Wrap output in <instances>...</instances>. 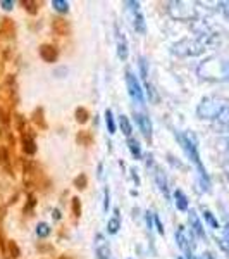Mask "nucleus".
<instances>
[{
	"label": "nucleus",
	"mask_w": 229,
	"mask_h": 259,
	"mask_svg": "<svg viewBox=\"0 0 229 259\" xmlns=\"http://www.w3.org/2000/svg\"><path fill=\"white\" fill-rule=\"evenodd\" d=\"M140 73H141V78H143V81L147 83L148 81V73H147V61H145V57H140Z\"/></svg>",
	"instance_id": "cd10ccee"
},
{
	"label": "nucleus",
	"mask_w": 229,
	"mask_h": 259,
	"mask_svg": "<svg viewBox=\"0 0 229 259\" xmlns=\"http://www.w3.org/2000/svg\"><path fill=\"white\" fill-rule=\"evenodd\" d=\"M23 6H24V9H28V12H30V14H36V6H38V4L36 2H31V0H24L23 2Z\"/></svg>",
	"instance_id": "c756f323"
},
{
	"label": "nucleus",
	"mask_w": 229,
	"mask_h": 259,
	"mask_svg": "<svg viewBox=\"0 0 229 259\" xmlns=\"http://www.w3.org/2000/svg\"><path fill=\"white\" fill-rule=\"evenodd\" d=\"M98 178H100V180L103 178V164H102V162L98 164Z\"/></svg>",
	"instance_id": "79ce46f5"
},
{
	"label": "nucleus",
	"mask_w": 229,
	"mask_h": 259,
	"mask_svg": "<svg viewBox=\"0 0 229 259\" xmlns=\"http://www.w3.org/2000/svg\"><path fill=\"white\" fill-rule=\"evenodd\" d=\"M35 204H36L35 197H33V195H30V202H28V207H24V214H30L31 209H33V206H35Z\"/></svg>",
	"instance_id": "c9c22d12"
},
{
	"label": "nucleus",
	"mask_w": 229,
	"mask_h": 259,
	"mask_svg": "<svg viewBox=\"0 0 229 259\" xmlns=\"http://www.w3.org/2000/svg\"><path fill=\"white\" fill-rule=\"evenodd\" d=\"M188 221H190L191 232H193L197 237H200V239H205V230H203V225H202V221H200L197 212L190 211L188 212Z\"/></svg>",
	"instance_id": "f8f14e48"
},
{
	"label": "nucleus",
	"mask_w": 229,
	"mask_h": 259,
	"mask_svg": "<svg viewBox=\"0 0 229 259\" xmlns=\"http://www.w3.org/2000/svg\"><path fill=\"white\" fill-rule=\"evenodd\" d=\"M145 87H147V94H148V99H150V102H157V94H155V90H153V87L150 85L148 81L145 83Z\"/></svg>",
	"instance_id": "2f4dec72"
},
{
	"label": "nucleus",
	"mask_w": 229,
	"mask_h": 259,
	"mask_svg": "<svg viewBox=\"0 0 229 259\" xmlns=\"http://www.w3.org/2000/svg\"><path fill=\"white\" fill-rule=\"evenodd\" d=\"M128 149L135 159H141V147L136 139H128Z\"/></svg>",
	"instance_id": "aec40b11"
},
{
	"label": "nucleus",
	"mask_w": 229,
	"mask_h": 259,
	"mask_svg": "<svg viewBox=\"0 0 229 259\" xmlns=\"http://www.w3.org/2000/svg\"><path fill=\"white\" fill-rule=\"evenodd\" d=\"M52 7H53V11H57L59 14H66V12H69V2H66V0H53Z\"/></svg>",
	"instance_id": "4be33fe9"
},
{
	"label": "nucleus",
	"mask_w": 229,
	"mask_h": 259,
	"mask_svg": "<svg viewBox=\"0 0 229 259\" xmlns=\"http://www.w3.org/2000/svg\"><path fill=\"white\" fill-rule=\"evenodd\" d=\"M109 206H110V192L109 189L103 190V211H109Z\"/></svg>",
	"instance_id": "473e14b6"
},
{
	"label": "nucleus",
	"mask_w": 229,
	"mask_h": 259,
	"mask_svg": "<svg viewBox=\"0 0 229 259\" xmlns=\"http://www.w3.org/2000/svg\"><path fill=\"white\" fill-rule=\"evenodd\" d=\"M52 28H53V31H55L57 35H61V36H64V35H68V33H69V24H68V21L61 19V18L53 19Z\"/></svg>",
	"instance_id": "dca6fc26"
},
{
	"label": "nucleus",
	"mask_w": 229,
	"mask_h": 259,
	"mask_svg": "<svg viewBox=\"0 0 229 259\" xmlns=\"http://www.w3.org/2000/svg\"><path fill=\"white\" fill-rule=\"evenodd\" d=\"M202 259H214V256H212L210 252H207V254H203V257Z\"/></svg>",
	"instance_id": "37998d69"
},
{
	"label": "nucleus",
	"mask_w": 229,
	"mask_h": 259,
	"mask_svg": "<svg viewBox=\"0 0 229 259\" xmlns=\"http://www.w3.org/2000/svg\"><path fill=\"white\" fill-rule=\"evenodd\" d=\"M212 126L219 133H229V106L219 112V116L212 121Z\"/></svg>",
	"instance_id": "1a4fd4ad"
},
{
	"label": "nucleus",
	"mask_w": 229,
	"mask_h": 259,
	"mask_svg": "<svg viewBox=\"0 0 229 259\" xmlns=\"http://www.w3.org/2000/svg\"><path fill=\"white\" fill-rule=\"evenodd\" d=\"M95 254H97V259H110V247L102 233L95 237Z\"/></svg>",
	"instance_id": "9b49d317"
},
{
	"label": "nucleus",
	"mask_w": 229,
	"mask_h": 259,
	"mask_svg": "<svg viewBox=\"0 0 229 259\" xmlns=\"http://www.w3.org/2000/svg\"><path fill=\"white\" fill-rule=\"evenodd\" d=\"M76 121L78 123H81V124H85L86 121H88V118H90V112L85 109V107H78L76 109Z\"/></svg>",
	"instance_id": "b1692460"
},
{
	"label": "nucleus",
	"mask_w": 229,
	"mask_h": 259,
	"mask_svg": "<svg viewBox=\"0 0 229 259\" xmlns=\"http://www.w3.org/2000/svg\"><path fill=\"white\" fill-rule=\"evenodd\" d=\"M202 212H203V218H205L207 223L210 225L212 228H219V223H217V220L214 218V214L209 211V209H205V207H202Z\"/></svg>",
	"instance_id": "393cba45"
},
{
	"label": "nucleus",
	"mask_w": 229,
	"mask_h": 259,
	"mask_svg": "<svg viewBox=\"0 0 229 259\" xmlns=\"http://www.w3.org/2000/svg\"><path fill=\"white\" fill-rule=\"evenodd\" d=\"M131 173H133V180L136 182V185H140V178H138V175H136V169L135 168L131 169Z\"/></svg>",
	"instance_id": "ea45409f"
},
{
	"label": "nucleus",
	"mask_w": 229,
	"mask_h": 259,
	"mask_svg": "<svg viewBox=\"0 0 229 259\" xmlns=\"http://www.w3.org/2000/svg\"><path fill=\"white\" fill-rule=\"evenodd\" d=\"M174 202H176L178 211H188V197L181 190L174 192Z\"/></svg>",
	"instance_id": "a211bd4d"
},
{
	"label": "nucleus",
	"mask_w": 229,
	"mask_h": 259,
	"mask_svg": "<svg viewBox=\"0 0 229 259\" xmlns=\"http://www.w3.org/2000/svg\"><path fill=\"white\" fill-rule=\"evenodd\" d=\"M220 7H222V12H224V16L229 19V2H220L219 4Z\"/></svg>",
	"instance_id": "4c0bfd02"
},
{
	"label": "nucleus",
	"mask_w": 229,
	"mask_h": 259,
	"mask_svg": "<svg viewBox=\"0 0 229 259\" xmlns=\"http://www.w3.org/2000/svg\"><path fill=\"white\" fill-rule=\"evenodd\" d=\"M155 182L157 185H159V189L164 192V195L167 197L169 195V189H167V178H165V175L162 173L160 168H155Z\"/></svg>",
	"instance_id": "f3484780"
},
{
	"label": "nucleus",
	"mask_w": 229,
	"mask_h": 259,
	"mask_svg": "<svg viewBox=\"0 0 229 259\" xmlns=\"http://www.w3.org/2000/svg\"><path fill=\"white\" fill-rule=\"evenodd\" d=\"M130 56V49H128V40L121 31H118V57L121 61H126Z\"/></svg>",
	"instance_id": "2eb2a0df"
},
{
	"label": "nucleus",
	"mask_w": 229,
	"mask_h": 259,
	"mask_svg": "<svg viewBox=\"0 0 229 259\" xmlns=\"http://www.w3.org/2000/svg\"><path fill=\"white\" fill-rule=\"evenodd\" d=\"M9 250H11V256L12 257H19L21 256V250H19L18 244H16L14 240H9Z\"/></svg>",
	"instance_id": "7c9ffc66"
},
{
	"label": "nucleus",
	"mask_w": 229,
	"mask_h": 259,
	"mask_svg": "<svg viewBox=\"0 0 229 259\" xmlns=\"http://www.w3.org/2000/svg\"><path fill=\"white\" fill-rule=\"evenodd\" d=\"M198 74L203 80L210 81L229 80V61H224L220 57H209L198 66Z\"/></svg>",
	"instance_id": "f257e3e1"
},
{
	"label": "nucleus",
	"mask_w": 229,
	"mask_h": 259,
	"mask_svg": "<svg viewBox=\"0 0 229 259\" xmlns=\"http://www.w3.org/2000/svg\"><path fill=\"white\" fill-rule=\"evenodd\" d=\"M126 85H128V92H130V97L133 99L135 104H145L143 99V90H141V85L138 81V78L131 73V71H126Z\"/></svg>",
	"instance_id": "0eeeda50"
},
{
	"label": "nucleus",
	"mask_w": 229,
	"mask_h": 259,
	"mask_svg": "<svg viewBox=\"0 0 229 259\" xmlns=\"http://www.w3.org/2000/svg\"><path fill=\"white\" fill-rule=\"evenodd\" d=\"M193 235L195 233L191 232V235L188 237L186 235V228L183 227V225H180L178 227V232H176V242L178 245H180V249L183 250V252H186V256H188V259L193 257Z\"/></svg>",
	"instance_id": "6e6552de"
},
{
	"label": "nucleus",
	"mask_w": 229,
	"mask_h": 259,
	"mask_svg": "<svg viewBox=\"0 0 229 259\" xmlns=\"http://www.w3.org/2000/svg\"><path fill=\"white\" fill-rule=\"evenodd\" d=\"M119 228H121V220L118 216H114V218H110L107 221V232H109L110 235H116V233L119 232Z\"/></svg>",
	"instance_id": "412c9836"
},
{
	"label": "nucleus",
	"mask_w": 229,
	"mask_h": 259,
	"mask_svg": "<svg viewBox=\"0 0 229 259\" xmlns=\"http://www.w3.org/2000/svg\"><path fill=\"white\" fill-rule=\"evenodd\" d=\"M224 239L229 242V223L226 225V227H224Z\"/></svg>",
	"instance_id": "a19ab883"
},
{
	"label": "nucleus",
	"mask_w": 229,
	"mask_h": 259,
	"mask_svg": "<svg viewBox=\"0 0 229 259\" xmlns=\"http://www.w3.org/2000/svg\"><path fill=\"white\" fill-rule=\"evenodd\" d=\"M178 259H183V257H178Z\"/></svg>",
	"instance_id": "a18cd8bd"
},
{
	"label": "nucleus",
	"mask_w": 229,
	"mask_h": 259,
	"mask_svg": "<svg viewBox=\"0 0 229 259\" xmlns=\"http://www.w3.org/2000/svg\"><path fill=\"white\" fill-rule=\"evenodd\" d=\"M205 44L202 41V38L198 40H190V38H185L178 44L173 45V52L176 56H181V57H195V56H200V54L205 52Z\"/></svg>",
	"instance_id": "20e7f679"
},
{
	"label": "nucleus",
	"mask_w": 229,
	"mask_h": 259,
	"mask_svg": "<svg viewBox=\"0 0 229 259\" xmlns=\"http://www.w3.org/2000/svg\"><path fill=\"white\" fill-rule=\"evenodd\" d=\"M57 56H59V52H57V49L53 47V45H41L40 47V57L43 59L45 62H48V64H52V62L57 61Z\"/></svg>",
	"instance_id": "ddd939ff"
},
{
	"label": "nucleus",
	"mask_w": 229,
	"mask_h": 259,
	"mask_svg": "<svg viewBox=\"0 0 229 259\" xmlns=\"http://www.w3.org/2000/svg\"><path fill=\"white\" fill-rule=\"evenodd\" d=\"M153 223H155L157 232H159L160 235H164V225H162V221H160V218L157 214H153Z\"/></svg>",
	"instance_id": "72a5a7b5"
},
{
	"label": "nucleus",
	"mask_w": 229,
	"mask_h": 259,
	"mask_svg": "<svg viewBox=\"0 0 229 259\" xmlns=\"http://www.w3.org/2000/svg\"><path fill=\"white\" fill-rule=\"evenodd\" d=\"M0 7H2L4 11H12L14 9V2H12V0H2V2H0Z\"/></svg>",
	"instance_id": "f704fd0d"
},
{
	"label": "nucleus",
	"mask_w": 229,
	"mask_h": 259,
	"mask_svg": "<svg viewBox=\"0 0 229 259\" xmlns=\"http://www.w3.org/2000/svg\"><path fill=\"white\" fill-rule=\"evenodd\" d=\"M119 126H121V132H123L124 135L128 137V139H131L133 126H131L130 118H128V116H124V114H121V116H119Z\"/></svg>",
	"instance_id": "6ab92c4d"
},
{
	"label": "nucleus",
	"mask_w": 229,
	"mask_h": 259,
	"mask_svg": "<svg viewBox=\"0 0 229 259\" xmlns=\"http://www.w3.org/2000/svg\"><path fill=\"white\" fill-rule=\"evenodd\" d=\"M73 214L76 216V218H80L81 216V200L78 197L73 199Z\"/></svg>",
	"instance_id": "c85d7f7f"
},
{
	"label": "nucleus",
	"mask_w": 229,
	"mask_h": 259,
	"mask_svg": "<svg viewBox=\"0 0 229 259\" xmlns=\"http://www.w3.org/2000/svg\"><path fill=\"white\" fill-rule=\"evenodd\" d=\"M105 124H107V130H109L110 135L116 133V121H114V114H112L110 109L105 111Z\"/></svg>",
	"instance_id": "5701e85b"
},
{
	"label": "nucleus",
	"mask_w": 229,
	"mask_h": 259,
	"mask_svg": "<svg viewBox=\"0 0 229 259\" xmlns=\"http://www.w3.org/2000/svg\"><path fill=\"white\" fill-rule=\"evenodd\" d=\"M224 107H226V102H224L222 99L205 97L202 102L198 104L197 114H198V118H202V119H212V121H214L219 116V112L224 109Z\"/></svg>",
	"instance_id": "7ed1b4c3"
},
{
	"label": "nucleus",
	"mask_w": 229,
	"mask_h": 259,
	"mask_svg": "<svg viewBox=\"0 0 229 259\" xmlns=\"http://www.w3.org/2000/svg\"><path fill=\"white\" fill-rule=\"evenodd\" d=\"M52 216H53V220H55V221H59V220L62 218V216H61V211H59V209H53Z\"/></svg>",
	"instance_id": "58836bf2"
},
{
	"label": "nucleus",
	"mask_w": 229,
	"mask_h": 259,
	"mask_svg": "<svg viewBox=\"0 0 229 259\" xmlns=\"http://www.w3.org/2000/svg\"><path fill=\"white\" fill-rule=\"evenodd\" d=\"M147 227L152 230L153 228V212H147Z\"/></svg>",
	"instance_id": "e433bc0d"
},
{
	"label": "nucleus",
	"mask_w": 229,
	"mask_h": 259,
	"mask_svg": "<svg viewBox=\"0 0 229 259\" xmlns=\"http://www.w3.org/2000/svg\"><path fill=\"white\" fill-rule=\"evenodd\" d=\"M21 144H23V152L26 154V156H33V154H36L35 139H33V135H30V133H23V137H21Z\"/></svg>",
	"instance_id": "4468645a"
},
{
	"label": "nucleus",
	"mask_w": 229,
	"mask_h": 259,
	"mask_svg": "<svg viewBox=\"0 0 229 259\" xmlns=\"http://www.w3.org/2000/svg\"><path fill=\"white\" fill-rule=\"evenodd\" d=\"M191 259H197V257H191Z\"/></svg>",
	"instance_id": "c03bdc74"
},
{
	"label": "nucleus",
	"mask_w": 229,
	"mask_h": 259,
	"mask_svg": "<svg viewBox=\"0 0 229 259\" xmlns=\"http://www.w3.org/2000/svg\"><path fill=\"white\" fill-rule=\"evenodd\" d=\"M135 119H136V124L140 126V132L143 133V137L147 139L148 142L152 140V121L147 114L143 112H135Z\"/></svg>",
	"instance_id": "9d476101"
},
{
	"label": "nucleus",
	"mask_w": 229,
	"mask_h": 259,
	"mask_svg": "<svg viewBox=\"0 0 229 259\" xmlns=\"http://www.w3.org/2000/svg\"><path fill=\"white\" fill-rule=\"evenodd\" d=\"M86 185H88V178H86V175H80V177H76L74 178V187L76 189H86Z\"/></svg>",
	"instance_id": "bb28decb"
},
{
	"label": "nucleus",
	"mask_w": 229,
	"mask_h": 259,
	"mask_svg": "<svg viewBox=\"0 0 229 259\" xmlns=\"http://www.w3.org/2000/svg\"><path fill=\"white\" fill-rule=\"evenodd\" d=\"M169 14L178 21H191L197 18V9L190 2H170Z\"/></svg>",
	"instance_id": "39448f33"
},
{
	"label": "nucleus",
	"mask_w": 229,
	"mask_h": 259,
	"mask_svg": "<svg viewBox=\"0 0 229 259\" xmlns=\"http://www.w3.org/2000/svg\"><path fill=\"white\" fill-rule=\"evenodd\" d=\"M124 6H128V9L133 14V28H135V31L140 33V35H145L147 33V23H145V18L140 11V2L131 0V2H124Z\"/></svg>",
	"instance_id": "423d86ee"
},
{
	"label": "nucleus",
	"mask_w": 229,
	"mask_h": 259,
	"mask_svg": "<svg viewBox=\"0 0 229 259\" xmlns=\"http://www.w3.org/2000/svg\"><path fill=\"white\" fill-rule=\"evenodd\" d=\"M178 139H180L183 149H185L186 154H188V157L198 168L200 177H202V180L205 182V185H209V178H207V173H205V169H203L202 161H200V156H198V147H197V139H195V135L193 133H185V135H180Z\"/></svg>",
	"instance_id": "f03ea898"
},
{
	"label": "nucleus",
	"mask_w": 229,
	"mask_h": 259,
	"mask_svg": "<svg viewBox=\"0 0 229 259\" xmlns=\"http://www.w3.org/2000/svg\"><path fill=\"white\" fill-rule=\"evenodd\" d=\"M50 227L47 223H38V227H36V235L40 237V239H47V237L50 235Z\"/></svg>",
	"instance_id": "a878e982"
}]
</instances>
